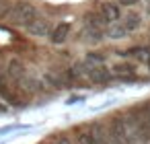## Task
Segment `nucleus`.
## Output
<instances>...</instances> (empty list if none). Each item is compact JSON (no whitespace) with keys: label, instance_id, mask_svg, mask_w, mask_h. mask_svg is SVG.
<instances>
[{"label":"nucleus","instance_id":"9b49d317","mask_svg":"<svg viewBox=\"0 0 150 144\" xmlns=\"http://www.w3.org/2000/svg\"><path fill=\"white\" fill-rule=\"evenodd\" d=\"M88 134H91V138L95 140V144H107V132H105V130H103L99 123L91 126Z\"/></svg>","mask_w":150,"mask_h":144},{"label":"nucleus","instance_id":"f3484780","mask_svg":"<svg viewBox=\"0 0 150 144\" xmlns=\"http://www.w3.org/2000/svg\"><path fill=\"white\" fill-rule=\"evenodd\" d=\"M19 126H6V128H2L0 130V134H8V132H13V130H17Z\"/></svg>","mask_w":150,"mask_h":144},{"label":"nucleus","instance_id":"20e7f679","mask_svg":"<svg viewBox=\"0 0 150 144\" xmlns=\"http://www.w3.org/2000/svg\"><path fill=\"white\" fill-rule=\"evenodd\" d=\"M27 31L33 35V37H43V35H50V23L45 21V19H35L29 27H27Z\"/></svg>","mask_w":150,"mask_h":144},{"label":"nucleus","instance_id":"7ed1b4c3","mask_svg":"<svg viewBox=\"0 0 150 144\" xmlns=\"http://www.w3.org/2000/svg\"><path fill=\"white\" fill-rule=\"evenodd\" d=\"M99 13L103 15V19H105L109 25L115 23V21L121 17V9H119V4H113V2H103L101 9H99Z\"/></svg>","mask_w":150,"mask_h":144},{"label":"nucleus","instance_id":"aec40b11","mask_svg":"<svg viewBox=\"0 0 150 144\" xmlns=\"http://www.w3.org/2000/svg\"><path fill=\"white\" fill-rule=\"evenodd\" d=\"M148 64H150V62H148Z\"/></svg>","mask_w":150,"mask_h":144},{"label":"nucleus","instance_id":"39448f33","mask_svg":"<svg viewBox=\"0 0 150 144\" xmlns=\"http://www.w3.org/2000/svg\"><path fill=\"white\" fill-rule=\"evenodd\" d=\"M86 76H88V78H91L93 82H97V84H103V82H109V80H111V72H109L107 68H103V66H97V68H88Z\"/></svg>","mask_w":150,"mask_h":144},{"label":"nucleus","instance_id":"423d86ee","mask_svg":"<svg viewBox=\"0 0 150 144\" xmlns=\"http://www.w3.org/2000/svg\"><path fill=\"white\" fill-rule=\"evenodd\" d=\"M113 74L119 80H134L136 78V66L134 64H117L113 68Z\"/></svg>","mask_w":150,"mask_h":144},{"label":"nucleus","instance_id":"f03ea898","mask_svg":"<svg viewBox=\"0 0 150 144\" xmlns=\"http://www.w3.org/2000/svg\"><path fill=\"white\" fill-rule=\"evenodd\" d=\"M68 37H70V25H68V23H58V25L50 31V41L56 43V45L64 43Z\"/></svg>","mask_w":150,"mask_h":144},{"label":"nucleus","instance_id":"9d476101","mask_svg":"<svg viewBox=\"0 0 150 144\" xmlns=\"http://www.w3.org/2000/svg\"><path fill=\"white\" fill-rule=\"evenodd\" d=\"M123 56H132V58H138V60H150V45H138V48H132V50L123 52Z\"/></svg>","mask_w":150,"mask_h":144},{"label":"nucleus","instance_id":"dca6fc26","mask_svg":"<svg viewBox=\"0 0 150 144\" xmlns=\"http://www.w3.org/2000/svg\"><path fill=\"white\" fill-rule=\"evenodd\" d=\"M86 60H88V62H95V64H103V62H105V56H103V54L93 52V54H88V56H86Z\"/></svg>","mask_w":150,"mask_h":144},{"label":"nucleus","instance_id":"f8f14e48","mask_svg":"<svg viewBox=\"0 0 150 144\" xmlns=\"http://www.w3.org/2000/svg\"><path fill=\"white\" fill-rule=\"evenodd\" d=\"M125 35H127V31L121 27V23H111L107 27V37L109 39H123Z\"/></svg>","mask_w":150,"mask_h":144},{"label":"nucleus","instance_id":"1a4fd4ad","mask_svg":"<svg viewBox=\"0 0 150 144\" xmlns=\"http://www.w3.org/2000/svg\"><path fill=\"white\" fill-rule=\"evenodd\" d=\"M84 21H86V29H97V31H101V27L109 25V23L103 19L101 13H88V15L84 17Z\"/></svg>","mask_w":150,"mask_h":144},{"label":"nucleus","instance_id":"6e6552de","mask_svg":"<svg viewBox=\"0 0 150 144\" xmlns=\"http://www.w3.org/2000/svg\"><path fill=\"white\" fill-rule=\"evenodd\" d=\"M6 70H8V76H11L13 80H25V76H27V72H25V66H23L19 60H11Z\"/></svg>","mask_w":150,"mask_h":144},{"label":"nucleus","instance_id":"2eb2a0df","mask_svg":"<svg viewBox=\"0 0 150 144\" xmlns=\"http://www.w3.org/2000/svg\"><path fill=\"white\" fill-rule=\"evenodd\" d=\"M76 144H95V140L91 138V134H88V132H80V134H78V138H76Z\"/></svg>","mask_w":150,"mask_h":144},{"label":"nucleus","instance_id":"f257e3e1","mask_svg":"<svg viewBox=\"0 0 150 144\" xmlns=\"http://www.w3.org/2000/svg\"><path fill=\"white\" fill-rule=\"evenodd\" d=\"M6 19H8L13 25L27 29V27L37 19V11H35V6L29 4V2H17V4H13V9H11V13H8Z\"/></svg>","mask_w":150,"mask_h":144},{"label":"nucleus","instance_id":"4468645a","mask_svg":"<svg viewBox=\"0 0 150 144\" xmlns=\"http://www.w3.org/2000/svg\"><path fill=\"white\" fill-rule=\"evenodd\" d=\"M11 9H13V4L8 2V0H0V19H4V17H8Z\"/></svg>","mask_w":150,"mask_h":144},{"label":"nucleus","instance_id":"0eeeda50","mask_svg":"<svg viewBox=\"0 0 150 144\" xmlns=\"http://www.w3.org/2000/svg\"><path fill=\"white\" fill-rule=\"evenodd\" d=\"M121 23V27L127 31V33H132V31H136L140 25H142V17L138 15V13H127L125 17H123V21H119Z\"/></svg>","mask_w":150,"mask_h":144},{"label":"nucleus","instance_id":"ddd939ff","mask_svg":"<svg viewBox=\"0 0 150 144\" xmlns=\"http://www.w3.org/2000/svg\"><path fill=\"white\" fill-rule=\"evenodd\" d=\"M101 39H103L101 31H97V29H86V31H84V41H88V43H99Z\"/></svg>","mask_w":150,"mask_h":144},{"label":"nucleus","instance_id":"6ab92c4d","mask_svg":"<svg viewBox=\"0 0 150 144\" xmlns=\"http://www.w3.org/2000/svg\"><path fill=\"white\" fill-rule=\"evenodd\" d=\"M54 144H70V140H68V138H64V136H62V138H58V140H56V142H54Z\"/></svg>","mask_w":150,"mask_h":144},{"label":"nucleus","instance_id":"a211bd4d","mask_svg":"<svg viewBox=\"0 0 150 144\" xmlns=\"http://www.w3.org/2000/svg\"><path fill=\"white\" fill-rule=\"evenodd\" d=\"M136 2H138V0H119V4H123V6H132Z\"/></svg>","mask_w":150,"mask_h":144}]
</instances>
